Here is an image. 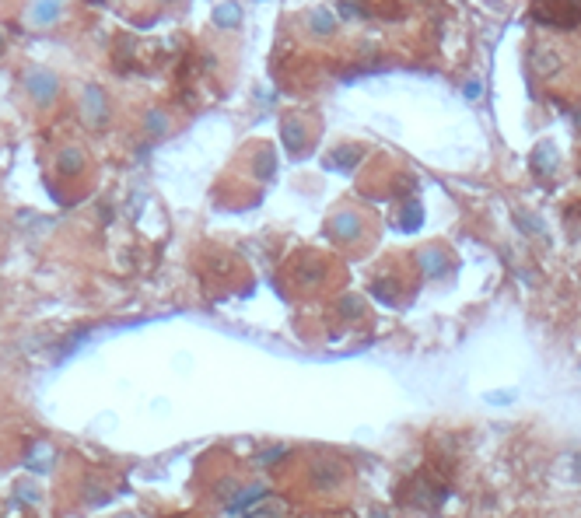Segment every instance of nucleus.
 <instances>
[{
    "label": "nucleus",
    "instance_id": "f257e3e1",
    "mask_svg": "<svg viewBox=\"0 0 581 518\" xmlns=\"http://www.w3.org/2000/svg\"><path fill=\"white\" fill-rule=\"evenodd\" d=\"M532 18L550 29H578L581 0H532Z\"/></svg>",
    "mask_w": 581,
    "mask_h": 518
},
{
    "label": "nucleus",
    "instance_id": "f03ea898",
    "mask_svg": "<svg viewBox=\"0 0 581 518\" xmlns=\"http://www.w3.org/2000/svg\"><path fill=\"white\" fill-rule=\"evenodd\" d=\"M25 88H29V95L39 102V105H50L53 98H57V91H60V81H57V74L53 71H32L29 77H25Z\"/></svg>",
    "mask_w": 581,
    "mask_h": 518
},
{
    "label": "nucleus",
    "instance_id": "7ed1b4c3",
    "mask_svg": "<svg viewBox=\"0 0 581 518\" xmlns=\"http://www.w3.org/2000/svg\"><path fill=\"white\" fill-rule=\"evenodd\" d=\"M81 112H84V123H91L95 130L105 126L109 119V109H105V91L102 88H84V98H81Z\"/></svg>",
    "mask_w": 581,
    "mask_h": 518
},
{
    "label": "nucleus",
    "instance_id": "20e7f679",
    "mask_svg": "<svg viewBox=\"0 0 581 518\" xmlns=\"http://www.w3.org/2000/svg\"><path fill=\"white\" fill-rule=\"evenodd\" d=\"M295 277H298V284H305V288L323 284V277H326L323 259H319V256H302L298 263H295Z\"/></svg>",
    "mask_w": 581,
    "mask_h": 518
},
{
    "label": "nucleus",
    "instance_id": "39448f33",
    "mask_svg": "<svg viewBox=\"0 0 581 518\" xmlns=\"http://www.w3.org/2000/svg\"><path fill=\"white\" fill-rule=\"evenodd\" d=\"M330 231H333V238L354 242V238H361V217H358L354 210H340V214L330 221Z\"/></svg>",
    "mask_w": 581,
    "mask_h": 518
},
{
    "label": "nucleus",
    "instance_id": "423d86ee",
    "mask_svg": "<svg viewBox=\"0 0 581 518\" xmlns=\"http://www.w3.org/2000/svg\"><path fill=\"white\" fill-rule=\"evenodd\" d=\"M280 140H284V147H287L290 154H302V147H305V126H302L298 119H287V123L280 126Z\"/></svg>",
    "mask_w": 581,
    "mask_h": 518
},
{
    "label": "nucleus",
    "instance_id": "0eeeda50",
    "mask_svg": "<svg viewBox=\"0 0 581 518\" xmlns=\"http://www.w3.org/2000/svg\"><path fill=\"white\" fill-rule=\"evenodd\" d=\"M420 270H424L427 277H441V274L448 270V256H445L441 249H424V252H420Z\"/></svg>",
    "mask_w": 581,
    "mask_h": 518
},
{
    "label": "nucleus",
    "instance_id": "6e6552de",
    "mask_svg": "<svg viewBox=\"0 0 581 518\" xmlns=\"http://www.w3.org/2000/svg\"><path fill=\"white\" fill-rule=\"evenodd\" d=\"M57 168H60L64 175H78V172L84 168V154H81L78 147H64V151L57 154Z\"/></svg>",
    "mask_w": 581,
    "mask_h": 518
},
{
    "label": "nucleus",
    "instance_id": "1a4fd4ad",
    "mask_svg": "<svg viewBox=\"0 0 581 518\" xmlns=\"http://www.w3.org/2000/svg\"><path fill=\"white\" fill-rule=\"evenodd\" d=\"M57 18H60V0H36V8H32L36 25H53Z\"/></svg>",
    "mask_w": 581,
    "mask_h": 518
},
{
    "label": "nucleus",
    "instance_id": "9d476101",
    "mask_svg": "<svg viewBox=\"0 0 581 518\" xmlns=\"http://www.w3.org/2000/svg\"><path fill=\"white\" fill-rule=\"evenodd\" d=\"M252 168H256V179H270V175H273V168H277V161H273V151H270V147H259V151H256V161H252Z\"/></svg>",
    "mask_w": 581,
    "mask_h": 518
},
{
    "label": "nucleus",
    "instance_id": "9b49d317",
    "mask_svg": "<svg viewBox=\"0 0 581 518\" xmlns=\"http://www.w3.org/2000/svg\"><path fill=\"white\" fill-rule=\"evenodd\" d=\"M309 29H312L316 36H330V32L337 29V22H333L330 11H312V15H309Z\"/></svg>",
    "mask_w": 581,
    "mask_h": 518
},
{
    "label": "nucleus",
    "instance_id": "f8f14e48",
    "mask_svg": "<svg viewBox=\"0 0 581 518\" xmlns=\"http://www.w3.org/2000/svg\"><path fill=\"white\" fill-rule=\"evenodd\" d=\"M144 130H147L151 137H161V133L168 130V116H165L161 109H151V112H144Z\"/></svg>",
    "mask_w": 581,
    "mask_h": 518
},
{
    "label": "nucleus",
    "instance_id": "ddd939ff",
    "mask_svg": "<svg viewBox=\"0 0 581 518\" xmlns=\"http://www.w3.org/2000/svg\"><path fill=\"white\" fill-rule=\"evenodd\" d=\"M214 22H217L221 29H235V25L242 22V15H238V4H221V8L214 11Z\"/></svg>",
    "mask_w": 581,
    "mask_h": 518
},
{
    "label": "nucleus",
    "instance_id": "4468645a",
    "mask_svg": "<svg viewBox=\"0 0 581 518\" xmlns=\"http://www.w3.org/2000/svg\"><path fill=\"white\" fill-rule=\"evenodd\" d=\"M553 161H557L553 147H550V144H543V147L536 151V158H532V168H536V172H550V168H553Z\"/></svg>",
    "mask_w": 581,
    "mask_h": 518
},
{
    "label": "nucleus",
    "instance_id": "2eb2a0df",
    "mask_svg": "<svg viewBox=\"0 0 581 518\" xmlns=\"http://www.w3.org/2000/svg\"><path fill=\"white\" fill-rule=\"evenodd\" d=\"M358 158H361V151H358V147H344V151L333 158V168H344V172H347V168H354V165H358Z\"/></svg>",
    "mask_w": 581,
    "mask_h": 518
},
{
    "label": "nucleus",
    "instance_id": "dca6fc26",
    "mask_svg": "<svg viewBox=\"0 0 581 518\" xmlns=\"http://www.w3.org/2000/svg\"><path fill=\"white\" fill-rule=\"evenodd\" d=\"M420 217H424V210H420L417 203H406V207H403V228H406V231H413V228L420 224Z\"/></svg>",
    "mask_w": 581,
    "mask_h": 518
},
{
    "label": "nucleus",
    "instance_id": "f3484780",
    "mask_svg": "<svg viewBox=\"0 0 581 518\" xmlns=\"http://www.w3.org/2000/svg\"><path fill=\"white\" fill-rule=\"evenodd\" d=\"M0 53H4V39H0Z\"/></svg>",
    "mask_w": 581,
    "mask_h": 518
}]
</instances>
